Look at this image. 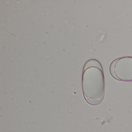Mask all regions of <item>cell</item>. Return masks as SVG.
<instances>
[{
  "mask_svg": "<svg viewBox=\"0 0 132 132\" xmlns=\"http://www.w3.org/2000/svg\"><path fill=\"white\" fill-rule=\"evenodd\" d=\"M110 72L113 78L124 82L132 81V57L126 56L115 59L110 64Z\"/></svg>",
  "mask_w": 132,
  "mask_h": 132,
  "instance_id": "7a4b0ae2",
  "label": "cell"
},
{
  "mask_svg": "<svg viewBox=\"0 0 132 132\" xmlns=\"http://www.w3.org/2000/svg\"><path fill=\"white\" fill-rule=\"evenodd\" d=\"M82 87L86 101L92 105L101 103L104 98L105 80L101 63L90 59L85 64L82 71Z\"/></svg>",
  "mask_w": 132,
  "mask_h": 132,
  "instance_id": "6da1fadb",
  "label": "cell"
}]
</instances>
